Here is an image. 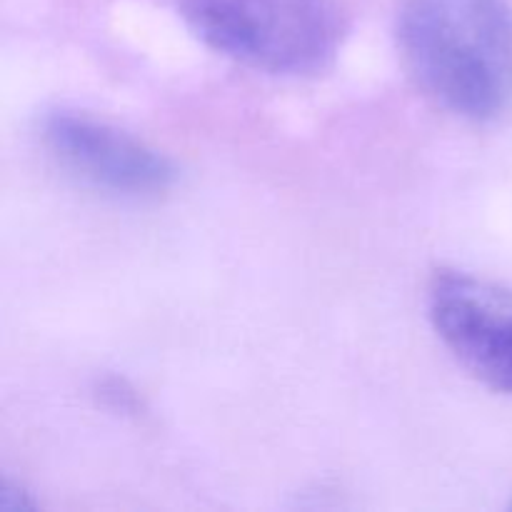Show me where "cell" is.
Wrapping results in <instances>:
<instances>
[{
  "instance_id": "3",
  "label": "cell",
  "mask_w": 512,
  "mask_h": 512,
  "mask_svg": "<svg viewBox=\"0 0 512 512\" xmlns=\"http://www.w3.org/2000/svg\"><path fill=\"white\" fill-rule=\"evenodd\" d=\"M40 135L65 173L115 198H158L178 180L168 155L88 113L50 110Z\"/></svg>"
},
{
  "instance_id": "1",
  "label": "cell",
  "mask_w": 512,
  "mask_h": 512,
  "mask_svg": "<svg viewBox=\"0 0 512 512\" xmlns=\"http://www.w3.org/2000/svg\"><path fill=\"white\" fill-rule=\"evenodd\" d=\"M395 40L418 88L448 113L485 123L510 108L508 0H403Z\"/></svg>"
},
{
  "instance_id": "5",
  "label": "cell",
  "mask_w": 512,
  "mask_h": 512,
  "mask_svg": "<svg viewBox=\"0 0 512 512\" xmlns=\"http://www.w3.org/2000/svg\"><path fill=\"white\" fill-rule=\"evenodd\" d=\"M0 508L5 512H30L38 508V503H35L33 495L23 485L10 478H3V483H0Z\"/></svg>"
},
{
  "instance_id": "2",
  "label": "cell",
  "mask_w": 512,
  "mask_h": 512,
  "mask_svg": "<svg viewBox=\"0 0 512 512\" xmlns=\"http://www.w3.org/2000/svg\"><path fill=\"white\" fill-rule=\"evenodd\" d=\"M208 48L268 75L328 68L343 40L338 0H175Z\"/></svg>"
},
{
  "instance_id": "4",
  "label": "cell",
  "mask_w": 512,
  "mask_h": 512,
  "mask_svg": "<svg viewBox=\"0 0 512 512\" xmlns=\"http://www.w3.org/2000/svg\"><path fill=\"white\" fill-rule=\"evenodd\" d=\"M425 305L460 365L488 388L512 395V290L468 270L440 268L430 278Z\"/></svg>"
},
{
  "instance_id": "6",
  "label": "cell",
  "mask_w": 512,
  "mask_h": 512,
  "mask_svg": "<svg viewBox=\"0 0 512 512\" xmlns=\"http://www.w3.org/2000/svg\"><path fill=\"white\" fill-rule=\"evenodd\" d=\"M510 508H512V503H510Z\"/></svg>"
}]
</instances>
